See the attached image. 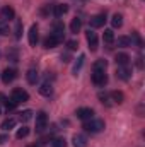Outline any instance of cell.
I'll return each instance as SVG.
<instances>
[{
  "label": "cell",
  "instance_id": "obj_1",
  "mask_svg": "<svg viewBox=\"0 0 145 147\" xmlns=\"http://www.w3.org/2000/svg\"><path fill=\"white\" fill-rule=\"evenodd\" d=\"M84 128H85L87 132H91V134H99V132L104 130V121H103V120H94V118H91V120H87V121L84 123Z\"/></svg>",
  "mask_w": 145,
  "mask_h": 147
},
{
  "label": "cell",
  "instance_id": "obj_2",
  "mask_svg": "<svg viewBox=\"0 0 145 147\" xmlns=\"http://www.w3.org/2000/svg\"><path fill=\"white\" fill-rule=\"evenodd\" d=\"M10 99H12L15 105H19V103H26V101L29 99V94H28V91H24V89H21V87H15V89L12 91Z\"/></svg>",
  "mask_w": 145,
  "mask_h": 147
},
{
  "label": "cell",
  "instance_id": "obj_3",
  "mask_svg": "<svg viewBox=\"0 0 145 147\" xmlns=\"http://www.w3.org/2000/svg\"><path fill=\"white\" fill-rule=\"evenodd\" d=\"M92 82L96 84V86H99V87H103V86H106V82H108V75L104 70H92Z\"/></svg>",
  "mask_w": 145,
  "mask_h": 147
},
{
  "label": "cell",
  "instance_id": "obj_4",
  "mask_svg": "<svg viewBox=\"0 0 145 147\" xmlns=\"http://www.w3.org/2000/svg\"><path fill=\"white\" fill-rule=\"evenodd\" d=\"M104 22H106V16H104V14H96V16H92V17L89 19V24H91V28H94V29L103 28Z\"/></svg>",
  "mask_w": 145,
  "mask_h": 147
},
{
  "label": "cell",
  "instance_id": "obj_5",
  "mask_svg": "<svg viewBox=\"0 0 145 147\" xmlns=\"http://www.w3.org/2000/svg\"><path fill=\"white\" fill-rule=\"evenodd\" d=\"M46 123H48V116L44 111H39L36 115V132H43L46 128Z\"/></svg>",
  "mask_w": 145,
  "mask_h": 147
},
{
  "label": "cell",
  "instance_id": "obj_6",
  "mask_svg": "<svg viewBox=\"0 0 145 147\" xmlns=\"http://www.w3.org/2000/svg\"><path fill=\"white\" fill-rule=\"evenodd\" d=\"M15 17V10L12 9V7H9V5H5L2 10H0V19H2V22H7V21H12Z\"/></svg>",
  "mask_w": 145,
  "mask_h": 147
},
{
  "label": "cell",
  "instance_id": "obj_7",
  "mask_svg": "<svg viewBox=\"0 0 145 147\" xmlns=\"http://www.w3.org/2000/svg\"><path fill=\"white\" fill-rule=\"evenodd\" d=\"M75 115H77V118L87 121V120L94 118V110H91V108H79V110L75 111Z\"/></svg>",
  "mask_w": 145,
  "mask_h": 147
},
{
  "label": "cell",
  "instance_id": "obj_8",
  "mask_svg": "<svg viewBox=\"0 0 145 147\" xmlns=\"http://www.w3.org/2000/svg\"><path fill=\"white\" fill-rule=\"evenodd\" d=\"M85 38H87V43H89L91 51H96V50H97V34L89 29V31L85 33Z\"/></svg>",
  "mask_w": 145,
  "mask_h": 147
},
{
  "label": "cell",
  "instance_id": "obj_9",
  "mask_svg": "<svg viewBox=\"0 0 145 147\" xmlns=\"http://www.w3.org/2000/svg\"><path fill=\"white\" fill-rule=\"evenodd\" d=\"M60 43H62V38H58L56 34H53V33H51L50 36L44 39V43H43V45H44V48H55V46H58Z\"/></svg>",
  "mask_w": 145,
  "mask_h": 147
},
{
  "label": "cell",
  "instance_id": "obj_10",
  "mask_svg": "<svg viewBox=\"0 0 145 147\" xmlns=\"http://www.w3.org/2000/svg\"><path fill=\"white\" fill-rule=\"evenodd\" d=\"M15 77H17L15 69H5V70L2 72V80H3V84H10Z\"/></svg>",
  "mask_w": 145,
  "mask_h": 147
},
{
  "label": "cell",
  "instance_id": "obj_11",
  "mask_svg": "<svg viewBox=\"0 0 145 147\" xmlns=\"http://www.w3.org/2000/svg\"><path fill=\"white\" fill-rule=\"evenodd\" d=\"M68 12V5H65V3H56V5H53V16L55 17H62V16H65Z\"/></svg>",
  "mask_w": 145,
  "mask_h": 147
},
{
  "label": "cell",
  "instance_id": "obj_12",
  "mask_svg": "<svg viewBox=\"0 0 145 147\" xmlns=\"http://www.w3.org/2000/svg\"><path fill=\"white\" fill-rule=\"evenodd\" d=\"M116 77L121 79V80H128V79L132 77V70L128 69V65H126V67H118V70H116Z\"/></svg>",
  "mask_w": 145,
  "mask_h": 147
},
{
  "label": "cell",
  "instance_id": "obj_13",
  "mask_svg": "<svg viewBox=\"0 0 145 147\" xmlns=\"http://www.w3.org/2000/svg\"><path fill=\"white\" fill-rule=\"evenodd\" d=\"M114 62H116L118 67H126V65L130 63V57H128L126 53H118L116 58H114Z\"/></svg>",
  "mask_w": 145,
  "mask_h": 147
},
{
  "label": "cell",
  "instance_id": "obj_14",
  "mask_svg": "<svg viewBox=\"0 0 145 147\" xmlns=\"http://www.w3.org/2000/svg\"><path fill=\"white\" fill-rule=\"evenodd\" d=\"M38 38H39V34H38V26L33 24V26L29 28V45H31V46H36Z\"/></svg>",
  "mask_w": 145,
  "mask_h": 147
},
{
  "label": "cell",
  "instance_id": "obj_15",
  "mask_svg": "<svg viewBox=\"0 0 145 147\" xmlns=\"http://www.w3.org/2000/svg\"><path fill=\"white\" fill-rule=\"evenodd\" d=\"M72 144L73 147H87V139L84 135H80V134H75L72 139Z\"/></svg>",
  "mask_w": 145,
  "mask_h": 147
},
{
  "label": "cell",
  "instance_id": "obj_16",
  "mask_svg": "<svg viewBox=\"0 0 145 147\" xmlns=\"http://www.w3.org/2000/svg\"><path fill=\"white\" fill-rule=\"evenodd\" d=\"M39 94H41V96H46V98H50V96L53 94V87H51V84L44 82V84L39 87Z\"/></svg>",
  "mask_w": 145,
  "mask_h": 147
},
{
  "label": "cell",
  "instance_id": "obj_17",
  "mask_svg": "<svg viewBox=\"0 0 145 147\" xmlns=\"http://www.w3.org/2000/svg\"><path fill=\"white\" fill-rule=\"evenodd\" d=\"M14 127H15V118H7V120L2 121V130H3V132H9V130H12Z\"/></svg>",
  "mask_w": 145,
  "mask_h": 147
},
{
  "label": "cell",
  "instance_id": "obj_18",
  "mask_svg": "<svg viewBox=\"0 0 145 147\" xmlns=\"http://www.w3.org/2000/svg\"><path fill=\"white\" fill-rule=\"evenodd\" d=\"M63 29H65V28H63V24H62L60 21H56V22L53 24V34H56V36L62 38V39H63V34H65Z\"/></svg>",
  "mask_w": 145,
  "mask_h": 147
},
{
  "label": "cell",
  "instance_id": "obj_19",
  "mask_svg": "<svg viewBox=\"0 0 145 147\" xmlns=\"http://www.w3.org/2000/svg\"><path fill=\"white\" fill-rule=\"evenodd\" d=\"M109 96H111V99H113L114 103H118V105H121V103L125 101V94H123L121 91H113Z\"/></svg>",
  "mask_w": 145,
  "mask_h": 147
},
{
  "label": "cell",
  "instance_id": "obj_20",
  "mask_svg": "<svg viewBox=\"0 0 145 147\" xmlns=\"http://www.w3.org/2000/svg\"><path fill=\"white\" fill-rule=\"evenodd\" d=\"M80 28H82V21H80L79 17L72 19V22H70V31H72L73 34H77V33L80 31Z\"/></svg>",
  "mask_w": 145,
  "mask_h": 147
},
{
  "label": "cell",
  "instance_id": "obj_21",
  "mask_svg": "<svg viewBox=\"0 0 145 147\" xmlns=\"http://www.w3.org/2000/svg\"><path fill=\"white\" fill-rule=\"evenodd\" d=\"M26 79H28V82H29V84H33V86H34L39 77H38L36 70H33V69H31V70H28V74H26Z\"/></svg>",
  "mask_w": 145,
  "mask_h": 147
},
{
  "label": "cell",
  "instance_id": "obj_22",
  "mask_svg": "<svg viewBox=\"0 0 145 147\" xmlns=\"http://www.w3.org/2000/svg\"><path fill=\"white\" fill-rule=\"evenodd\" d=\"M111 24H113V28H121L123 26V16L121 14H114L113 19H111Z\"/></svg>",
  "mask_w": 145,
  "mask_h": 147
},
{
  "label": "cell",
  "instance_id": "obj_23",
  "mask_svg": "<svg viewBox=\"0 0 145 147\" xmlns=\"http://www.w3.org/2000/svg\"><path fill=\"white\" fill-rule=\"evenodd\" d=\"M106 67H108V62L104 58H99L94 62V70H104L106 72Z\"/></svg>",
  "mask_w": 145,
  "mask_h": 147
},
{
  "label": "cell",
  "instance_id": "obj_24",
  "mask_svg": "<svg viewBox=\"0 0 145 147\" xmlns=\"http://www.w3.org/2000/svg\"><path fill=\"white\" fill-rule=\"evenodd\" d=\"M103 39H104L106 45H111V43L114 41V33H113V29H106L104 34H103Z\"/></svg>",
  "mask_w": 145,
  "mask_h": 147
},
{
  "label": "cell",
  "instance_id": "obj_25",
  "mask_svg": "<svg viewBox=\"0 0 145 147\" xmlns=\"http://www.w3.org/2000/svg\"><path fill=\"white\" fill-rule=\"evenodd\" d=\"M130 41H132V43H135L138 48H142V46H144V41H142V38H140V34H138L137 31H133V33H132V38H130Z\"/></svg>",
  "mask_w": 145,
  "mask_h": 147
},
{
  "label": "cell",
  "instance_id": "obj_26",
  "mask_svg": "<svg viewBox=\"0 0 145 147\" xmlns=\"http://www.w3.org/2000/svg\"><path fill=\"white\" fill-rule=\"evenodd\" d=\"M31 118H33V111H31V110H26V111H22V113H19V120H21L22 123L29 121Z\"/></svg>",
  "mask_w": 145,
  "mask_h": 147
},
{
  "label": "cell",
  "instance_id": "obj_27",
  "mask_svg": "<svg viewBox=\"0 0 145 147\" xmlns=\"http://www.w3.org/2000/svg\"><path fill=\"white\" fill-rule=\"evenodd\" d=\"M118 46H121V48L132 46V41H130V38H128V36H119V38H118Z\"/></svg>",
  "mask_w": 145,
  "mask_h": 147
},
{
  "label": "cell",
  "instance_id": "obj_28",
  "mask_svg": "<svg viewBox=\"0 0 145 147\" xmlns=\"http://www.w3.org/2000/svg\"><path fill=\"white\" fill-rule=\"evenodd\" d=\"M7 58H9L10 62H17V60H19V51H17L15 48L9 50V51H7Z\"/></svg>",
  "mask_w": 145,
  "mask_h": 147
},
{
  "label": "cell",
  "instance_id": "obj_29",
  "mask_svg": "<svg viewBox=\"0 0 145 147\" xmlns=\"http://www.w3.org/2000/svg\"><path fill=\"white\" fill-rule=\"evenodd\" d=\"M84 60H85V57H84V55H80V57H79V60L75 62V65H73V74H75V75H77V72L82 69V65H84Z\"/></svg>",
  "mask_w": 145,
  "mask_h": 147
},
{
  "label": "cell",
  "instance_id": "obj_30",
  "mask_svg": "<svg viewBox=\"0 0 145 147\" xmlns=\"http://www.w3.org/2000/svg\"><path fill=\"white\" fill-rule=\"evenodd\" d=\"M51 147H67V140L58 137V139H53L51 140Z\"/></svg>",
  "mask_w": 145,
  "mask_h": 147
},
{
  "label": "cell",
  "instance_id": "obj_31",
  "mask_svg": "<svg viewBox=\"0 0 145 147\" xmlns=\"http://www.w3.org/2000/svg\"><path fill=\"white\" fill-rule=\"evenodd\" d=\"M28 135H29V128H28V127H21V128L17 130V134H15L17 139H24V137H28Z\"/></svg>",
  "mask_w": 145,
  "mask_h": 147
},
{
  "label": "cell",
  "instance_id": "obj_32",
  "mask_svg": "<svg viewBox=\"0 0 145 147\" xmlns=\"http://www.w3.org/2000/svg\"><path fill=\"white\" fill-rule=\"evenodd\" d=\"M9 33H10L9 24H7V22H0V34H2V36H7Z\"/></svg>",
  "mask_w": 145,
  "mask_h": 147
},
{
  "label": "cell",
  "instance_id": "obj_33",
  "mask_svg": "<svg viewBox=\"0 0 145 147\" xmlns=\"http://www.w3.org/2000/svg\"><path fill=\"white\" fill-rule=\"evenodd\" d=\"M21 36H22V22L17 21V24H15V38L19 39Z\"/></svg>",
  "mask_w": 145,
  "mask_h": 147
},
{
  "label": "cell",
  "instance_id": "obj_34",
  "mask_svg": "<svg viewBox=\"0 0 145 147\" xmlns=\"http://www.w3.org/2000/svg\"><path fill=\"white\" fill-rule=\"evenodd\" d=\"M67 46H68V50H77L79 43H77L75 39H70V41H67Z\"/></svg>",
  "mask_w": 145,
  "mask_h": 147
},
{
  "label": "cell",
  "instance_id": "obj_35",
  "mask_svg": "<svg viewBox=\"0 0 145 147\" xmlns=\"http://www.w3.org/2000/svg\"><path fill=\"white\" fill-rule=\"evenodd\" d=\"M5 106H7V110H14V108H15L17 105H15V103H14L12 99H5Z\"/></svg>",
  "mask_w": 145,
  "mask_h": 147
},
{
  "label": "cell",
  "instance_id": "obj_36",
  "mask_svg": "<svg viewBox=\"0 0 145 147\" xmlns=\"http://www.w3.org/2000/svg\"><path fill=\"white\" fill-rule=\"evenodd\" d=\"M62 62L68 63V62H70V53H62Z\"/></svg>",
  "mask_w": 145,
  "mask_h": 147
},
{
  "label": "cell",
  "instance_id": "obj_37",
  "mask_svg": "<svg viewBox=\"0 0 145 147\" xmlns=\"http://www.w3.org/2000/svg\"><path fill=\"white\" fill-rule=\"evenodd\" d=\"M99 99H101V103H106V105H109V99L106 94H99Z\"/></svg>",
  "mask_w": 145,
  "mask_h": 147
},
{
  "label": "cell",
  "instance_id": "obj_38",
  "mask_svg": "<svg viewBox=\"0 0 145 147\" xmlns=\"http://www.w3.org/2000/svg\"><path fill=\"white\" fill-rule=\"evenodd\" d=\"M7 140H9V135H5V134H2V135H0V146H2V144H5Z\"/></svg>",
  "mask_w": 145,
  "mask_h": 147
},
{
  "label": "cell",
  "instance_id": "obj_39",
  "mask_svg": "<svg viewBox=\"0 0 145 147\" xmlns=\"http://www.w3.org/2000/svg\"><path fill=\"white\" fill-rule=\"evenodd\" d=\"M142 60H144L142 57H138V58H137V67H138V69H142V67H144V63H142Z\"/></svg>",
  "mask_w": 145,
  "mask_h": 147
},
{
  "label": "cell",
  "instance_id": "obj_40",
  "mask_svg": "<svg viewBox=\"0 0 145 147\" xmlns=\"http://www.w3.org/2000/svg\"><path fill=\"white\" fill-rule=\"evenodd\" d=\"M46 79H55V75L51 72H46Z\"/></svg>",
  "mask_w": 145,
  "mask_h": 147
},
{
  "label": "cell",
  "instance_id": "obj_41",
  "mask_svg": "<svg viewBox=\"0 0 145 147\" xmlns=\"http://www.w3.org/2000/svg\"><path fill=\"white\" fill-rule=\"evenodd\" d=\"M3 101H5V96H3V94L0 92V103H3Z\"/></svg>",
  "mask_w": 145,
  "mask_h": 147
},
{
  "label": "cell",
  "instance_id": "obj_42",
  "mask_svg": "<svg viewBox=\"0 0 145 147\" xmlns=\"http://www.w3.org/2000/svg\"><path fill=\"white\" fill-rule=\"evenodd\" d=\"M28 147H38V146H28Z\"/></svg>",
  "mask_w": 145,
  "mask_h": 147
},
{
  "label": "cell",
  "instance_id": "obj_43",
  "mask_svg": "<svg viewBox=\"0 0 145 147\" xmlns=\"http://www.w3.org/2000/svg\"><path fill=\"white\" fill-rule=\"evenodd\" d=\"M0 113H2V110H0Z\"/></svg>",
  "mask_w": 145,
  "mask_h": 147
}]
</instances>
